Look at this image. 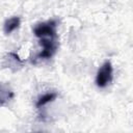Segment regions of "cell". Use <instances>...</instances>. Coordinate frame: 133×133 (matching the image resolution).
Instances as JSON below:
<instances>
[{
    "label": "cell",
    "instance_id": "3",
    "mask_svg": "<svg viewBox=\"0 0 133 133\" xmlns=\"http://www.w3.org/2000/svg\"><path fill=\"white\" fill-rule=\"evenodd\" d=\"M20 23H21V20L19 17H12V18L6 20L4 23V32L6 34L11 33L12 31H15L16 29L19 28Z\"/></svg>",
    "mask_w": 133,
    "mask_h": 133
},
{
    "label": "cell",
    "instance_id": "4",
    "mask_svg": "<svg viewBox=\"0 0 133 133\" xmlns=\"http://www.w3.org/2000/svg\"><path fill=\"white\" fill-rule=\"evenodd\" d=\"M56 97H57V95L55 92H47V94H45L44 96L38 98V100L36 102V107L41 108V107L45 106L46 104H48V103L52 102L53 100H55Z\"/></svg>",
    "mask_w": 133,
    "mask_h": 133
},
{
    "label": "cell",
    "instance_id": "1",
    "mask_svg": "<svg viewBox=\"0 0 133 133\" xmlns=\"http://www.w3.org/2000/svg\"><path fill=\"white\" fill-rule=\"evenodd\" d=\"M57 23L55 20H49L44 23L37 24L33 28V33L39 38V44L43 47V51L37 54L36 58H51L57 49V35H56Z\"/></svg>",
    "mask_w": 133,
    "mask_h": 133
},
{
    "label": "cell",
    "instance_id": "2",
    "mask_svg": "<svg viewBox=\"0 0 133 133\" xmlns=\"http://www.w3.org/2000/svg\"><path fill=\"white\" fill-rule=\"evenodd\" d=\"M112 64L110 61H106L102 64V66L99 69L96 77V83L99 87H105L107 86L111 80H112Z\"/></svg>",
    "mask_w": 133,
    "mask_h": 133
}]
</instances>
